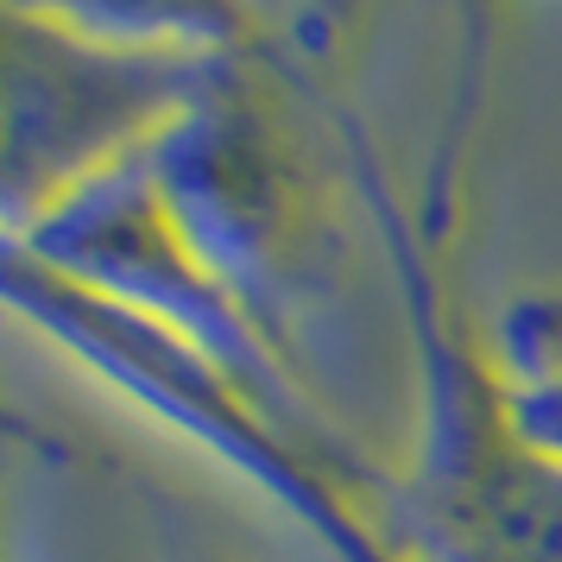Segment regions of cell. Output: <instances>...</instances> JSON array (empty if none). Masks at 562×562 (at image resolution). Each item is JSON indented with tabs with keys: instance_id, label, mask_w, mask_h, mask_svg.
Wrapping results in <instances>:
<instances>
[{
	"instance_id": "cell-8",
	"label": "cell",
	"mask_w": 562,
	"mask_h": 562,
	"mask_svg": "<svg viewBox=\"0 0 562 562\" xmlns=\"http://www.w3.org/2000/svg\"><path fill=\"white\" fill-rule=\"evenodd\" d=\"M190 562H228V557H215V550H203V557H190Z\"/></svg>"
},
{
	"instance_id": "cell-3",
	"label": "cell",
	"mask_w": 562,
	"mask_h": 562,
	"mask_svg": "<svg viewBox=\"0 0 562 562\" xmlns=\"http://www.w3.org/2000/svg\"><path fill=\"white\" fill-rule=\"evenodd\" d=\"M0 284H7L13 316L32 323L57 355H70L89 380H102L108 392L133 398L153 424L215 456L234 481L266 493L291 525H304L323 543V557L411 562L385 531L392 468L297 430L266 398H254L228 367H215L178 335L153 329L146 316L57 279L52 266H38L20 247H7V259H0Z\"/></svg>"
},
{
	"instance_id": "cell-5",
	"label": "cell",
	"mask_w": 562,
	"mask_h": 562,
	"mask_svg": "<svg viewBox=\"0 0 562 562\" xmlns=\"http://www.w3.org/2000/svg\"><path fill=\"white\" fill-rule=\"evenodd\" d=\"M7 247L32 254L38 266H52L57 279L82 284V291H95L108 304L146 316L153 329L190 341L196 355L228 367L254 398H266L297 430L348 449L335 417L316 405L310 380L284 360V348L259 329L254 310L240 304V291L190 240V228L178 222V209L158 190L146 158L102 178L95 190L70 196L57 215H45L26 234H13Z\"/></svg>"
},
{
	"instance_id": "cell-6",
	"label": "cell",
	"mask_w": 562,
	"mask_h": 562,
	"mask_svg": "<svg viewBox=\"0 0 562 562\" xmlns=\"http://www.w3.org/2000/svg\"><path fill=\"white\" fill-rule=\"evenodd\" d=\"M493 355L518 385H562V284L518 291L499 310Z\"/></svg>"
},
{
	"instance_id": "cell-2",
	"label": "cell",
	"mask_w": 562,
	"mask_h": 562,
	"mask_svg": "<svg viewBox=\"0 0 562 562\" xmlns=\"http://www.w3.org/2000/svg\"><path fill=\"white\" fill-rule=\"evenodd\" d=\"M247 38H259V20L222 7H0L7 240L153 158Z\"/></svg>"
},
{
	"instance_id": "cell-7",
	"label": "cell",
	"mask_w": 562,
	"mask_h": 562,
	"mask_svg": "<svg viewBox=\"0 0 562 562\" xmlns=\"http://www.w3.org/2000/svg\"><path fill=\"white\" fill-rule=\"evenodd\" d=\"M518 417H525V430H531L543 449L562 456V385H518Z\"/></svg>"
},
{
	"instance_id": "cell-4",
	"label": "cell",
	"mask_w": 562,
	"mask_h": 562,
	"mask_svg": "<svg viewBox=\"0 0 562 562\" xmlns=\"http://www.w3.org/2000/svg\"><path fill=\"white\" fill-rule=\"evenodd\" d=\"M146 165L203 259L240 291L259 329L297 367V310L323 284L335 234L310 139L272 82V52H259L254 38L203 102L158 139Z\"/></svg>"
},
{
	"instance_id": "cell-1",
	"label": "cell",
	"mask_w": 562,
	"mask_h": 562,
	"mask_svg": "<svg viewBox=\"0 0 562 562\" xmlns=\"http://www.w3.org/2000/svg\"><path fill=\"white\" fill-rule=\"evenodd\" d=\"M355 196L380 228L411 335V449L385 481V531L411 562H562V456L518 417V385L461 316L436 234L411 215L380 146L335 108Z\"/></svg>"
}]
</instances>
